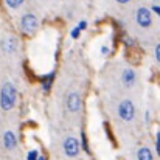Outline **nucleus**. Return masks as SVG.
I'll return each instance as SVG.
<instances>
[{
    "label": "nucleus",
    "mask_w": 160,
    "mask_h": 160,
    "mask_svg": "<svg viewBox=\"0 0 160 160\" xmlns=\"http://www.w3.org/2000/svg\"><path fill=\"white\" fill-rule=\"evenodd\" d=\"M16 103H17V89L14 87L12 82L6 81L0 89V107L3 110H11L14 109Z\"/></svg>",
    "instance_id": "1"
},
{
    "label": "nucleus",
    "mask_w": 160,
    "mask_h": 160,
    "mask_svg": "<svg viewBox=\"0 0 160 160\" xmlns=\"http://www.w3.org/2000/svg\"><path fill=\"white\" fill-rule=\"evenodd\" d=\"M39 28V20L34 14H25L20 19V30L27 34H33L36 33Z\"/></svg>",
    "instance_id": "2"
},
{
    "label": "nucleus",
    "mask_w": 160,
    "mask_h": 160,
    "mask_svg": "<svg viewBox=\"0 0 160 160\" xmlns=\"http://www.w3.org/2000/svg\"><path fill=\"white\" fill-rule=\"evenodd\" d=\"M118 117L123 120V121H132L134 117H135V106L132 101L129 100H124L118 104Z\"/></svg>",
    "instance_id": "3"
},
{
    "label": "nucleus",
    "mask_w": 160,
    "mask_h": 160,
    "mask_svg": "<svg viewBox=\"0 0 160 160\" xmlns=\"http://www.w3.org/2000/svg\"><path fill=\"white\" fill-rule=\"evenodd\" d=\"M135 20H137L138 27H142V28L151 27V23H152V12H151V9L146 8V6H140L137 9V12H135Z\"/></svg>",
    "instance_id": "4"
},
{
    "label": "nucleus",
    "mask_w": 160,
    "mask_h": 160,
    "mask_svg": "<svg viewBox=\"0 0 160 160\" xmlns=\"http://www.w3.org/2000/svg\"><path fill=\"white\" fill-rule=\"evenodd\" d=\"M79 142L75 137H67L64 142V152L67 157H76L79 154Z\"/></svg>",
    "instance_id": "5"
},
{
    "label": "nucleus",
    "mask_w": 160,
    "mask_h": 160,
    "mask_svg": "<svg viewBox=\"0 0 160 160\" xmlns=\"http://www.w3.org/2000/svg\"><path fill=\"white\" fill-rule=\"evenodd\" d=\"M67 109L72 113L79 112V109H81V97H79L78 92H70L68 93V97H67Z\"/></svg>",
    "instance_id": "6"
},
{
    "label": "nucleus",
    "mask_w": 160,
    "mask_h": 160,
    "mask_svg": "<svg viewBox=\"0 0 160 160\" xmlns=\"http://www.w3.org/2000/svg\"><path fill=\"white\" fill-rule=\"evenodd\" d=\"M135 81H137V73L132 68H129V67L124 68L123 73H121V82H123V86L124 87H132L135 84Z\"/></svg>",
    "instance_id": "7"
},
{
    "label": "nucleus",
    "mask_w": 160,
    "mask_h": 160,
    "mask_svg": "<svg viewBox=\"0 0 160 160\" xmlns=\"http://www.w3.org/2000/svg\"><path fill=\"white\" fill-rule=\"evenodd\" d=\"M0 47H2V50L5 53H8V54L16 53V50H17V39H14V38H5L2 41Z\"/></svg>",
    "instance_id": "8"
},
{
    "label": "nucleus",
    "mask_w": 160,
    "mask_h": 160,
    "mask_svg": "<svg viewBox=\"0 0 160 160\" xmlns=\"http://www.w3.org/2000/svg\"><path fill=\"white\" fill-rule=\"evenodd\" d=\"M3 146L8 149V151H12L16 146H17V138H16V134L12 131H6L3 134Z\"/></svg>",
    "instance_id": "9"
},
{
    "label": "nucleus",
    "mask_w": 160,
    "mask_h": 160,
    "mask_svg": "<svg viewBox=\"0 0 160 160\" xmlns=\"http://www.w3.org/2000/svg\"><path fill=\"white\" fill-rule=\"evenodd\" d=\"M137 160H154L149 148H140L137 152Z\"/></svg>",
    "instance_id": "10"
},
{
    "label": "nucleus",
    "mask_w": 160,
    "mask_h": 160,
    "mask_svg": "<svg viewBox=\"0 0 160 160\" xmlns=\"http://www.w3.org/2000/svg\"><path fill=\"white\" fill-rule=\"evenodd\" d=\"M53 78H54V73H50L48 76L44 78V90H45V92L50 90V87H52V84H53Z\"/></svg>",
    "instance_id": "11"
},
{
    "label": "nucleus",
    "mask_w": 160,
    "mask_h": 160,
    "mask_svg": "<svg viewBox=\"0 0 160 160\" xmlns=\"http://www.w3.org/2000/svg\"><path fill=\"white\" fill-rule=\"evenodd\" d=\"M25 0H5V3H6V6L8 8H11V9H17L19 6H22V3H23Z\"/></svg>",
    "instance_id": "12"
},
{
    "label": "nucleus",
    "mask_w": 160,
    "mask_h": 160,
    "mask_svg": "<svg viewBox=\"0 0 160 160\" xmlns=\"http://www.w3.org/2000/svg\"><path fill=\"white\" fill-rule=\"evenodd\" d=\"M81 146L84 148L86 152H89V145H87V138H86V134L84 132L81 134Z\"/></svg>",
    "instance_id": "13"
},
{
    "label": "nucleus",
    "mask_w": 160,
    "mask_h": 160,
    "mask_svg": "<svg viewBox=\"0 0 160 160\" xmlns=\"http://www.w3.org/2000/svg\"><path fill=\"white\" fill-rule=\"evenodd\" d=\"M38 157H39V152H38L36 149H33V151H30V152H28L27 160H38Z\"/></svg>",
    "instance_id": "14"
},
{
    "label": "nucleus",
    "mask_w": 160,
    "mask_h": 160,
    "mask_svg": "<svg viewBox=\"0 0 160 160\" xmlns=\"http://www.w3.org/2000/svg\"><path fill=\"white\" fill-rule=\"evenodd\" d=\"M79 34H81V30H79L78 27H76V28H73V30L70 31V36H72L73 39H78V38H79Z\"/></svg>",
    "instance_id": "15"
},
{
    "label": "nucleus",
    "mask_w": 160,
    "mask_h": 160,
    "mask_svg": "<svg viewBox=\"0 0 160 160\" xmlns=\"http://www.w3.org/2000/svg\"><path fill=\"white\" fill-rule=\"evenodd\" d=\"M154 54H156V59H157V62L160 64V42L156 45V50H154Z\"/></svg>",
    "instance_id": "16"
},
{
    "label": "nucleus",
    "mask_w": 160,
    "mask_h": 160,
    "mask_svg": "<svg viewBox=\"0 0 160 160\" xmlns=\"http://www.w3.org/2000/svg\"><path fill=\"white\" fill-rule=\"evenodd\" d=\"M78 28H79L81 31H82V30H86V28H87V22H86V20H81V22H79V25H78Z\"/></svg>",
    "instance_id": "17"
},
{
    "label": "nucleus",
    "mask_w": 160,
    "mask_h": 160,
    "mask_svg": "<svg viewBox=\"0 0 160 160\" xmlns=\"http://www.w3.org/2000/svg\"><path fill=\"white\" fill-rule=\"evenodd\" d=\"M156 148H157V152L160 156V131L157 132V142H156Z\"/></svg>",
    "instance_id": "18"
},
{
    "label": "nucleus",
    "mask_w": 160,
    "mask_h": 160,
    "mask_svg": "<svg viewBox=\"0 0 160 160\" xmlns=\"http://www.w3.org/2000/svg\"><path fill=\"white\" fill-rule=\"evenodd\" d=\"M152 11H154V12H157V14L160 16V6L159 5H152Z\"/></svg>",
    "instance_id": "19"
},
{
    "label": "nucleus",
    "mask_w": 160,
    "mask_h": 160,
    "mask_svg": "<svg viewBox=\"0 0 160 160\" xmlns=\"http://www.w3.org/2000/svg\"><path fill=\"white\" fill-rule=\"evenodd\" d=\"M131 0H117V3H120V5H126V3H129Z\"/></svg>",
    "instance_id": "20"
},
{
    "label": "nucleus",
    "mask_w": 160,
    "mask_h": 160,
    "mask_svg": "<svg viewBox=\"0 0 160 160\" xmlns=\"http://www.w3.org/2000/svg\"><path fill=\"white\" fill-rule=\"evenodd\" d=\"M107 52H109V48H107L106 45H104V47H101V53L103 54H107Z\"/></svg>",
    "instance_id": "21"
},
{
    "label": "nucleus",
    "mask_w": 160,
    "mask_h": 160,
    "mask_svg": "<svg viewBox=\"0 0 160 160\" xmlns=\"http://www.w3.org/2000/svg\"><path fill=\"white\" fill-rule=\"evenodd\" d=\"M38 160H45V157H44V156H39V157H38Z\"/></svg>",
    "instance_id": "22"
}]
</instances>
